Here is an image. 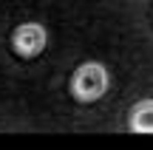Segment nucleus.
Returning a JSON list of instances; mask_svg holds the SVG:
<instances>
[{"label": "nucleus", "instance_id": "f257e3e1", "mask_svg": "<svg viewBox=\"0 0 153 150\" xmlns=\"http://www.w3.org/2000/svg\"><path fill=\"white\" fill-rule=\"evenodd\" d=\"M108 85H111V77L102 62H82L71 77V94L76 102L88 105V102L102 99L108 94Z\"/></svg>", "mask_w": 153, "mask_h": 150}, {"label": "nucleus", "instance_id": "f03ea898", "mask_svg": "<svg viewBox=\"0 0 153 150\" xmlns=\"http://www.w3.org/2000/svg\"><path fill=\"white\" fill-rule=\"evenodd\" d=\"M45 43H48V31H45L40 23H23V26H17L14 34H11V48H14V54L23 57V60L40 57L45 51Z\"/></svg>", "mask_w": 153, "mask_h": 150}, {"label": "nucleus", "instance_id": "7ed1b4c3", "mask_svg": "<svg viewBox=\"0 0 153 150\" xmlns=\"http://www.w3.org/2000/svg\"><path fill=\"white\" fill-rule=\"evenodd\" d=\"M128 128L133 133H153V99H142L133 105L128 116Z\"/></svg>", "mask_w": 153, "mask_h": 150}]
</instances>
